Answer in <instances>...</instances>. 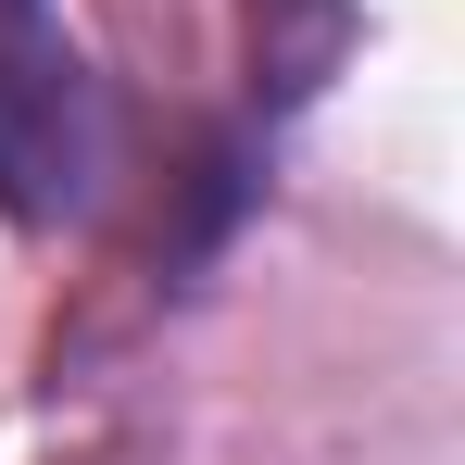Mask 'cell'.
<instances>
[{
  "instance_id": "1",
  "label": "cell",
  "mask_w": 465,
  "mask_h": 465,
  "mask_svg": "<svg viewBox=\"0 0 465 465\" xmlns=\"http://www.w3.org/2000/svg\"><path fill=\"white\" fill-rule=\"evenodd\" d=\"M101 189V76L51 0H0V214L64 227Z\"/></svg>"
}]
</instances>
